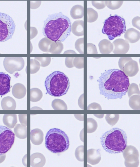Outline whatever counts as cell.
<instances>
[{
	"instance_id": "obj_19",
	"label": "cell",
	"mask_w": 140,
	"mask_h": 167,
	"mask_svg": "<svg viewBox=\"0 0 140 167\" xmlns=\"http://www.w3.org/2000/svg\"><path fill=\"white\" fill-rule=\"evenodd\" d=\"M1 105L4 110H14L16 107L15 100L11 97L7 96L3 98L1 100Z\"/></svg>"
},
{
	"instance_id": "obj_45",
	"label": "cell",
	"mask_w": 140,
	"mask_h": 167,
	"mask_svg": "<svg viewBox=\"0 0 140 167\" xmlns=\"http://www.w3.org/2000/svg\"><path fill=\"white\" fill-rule=\"evenodd\" d=\"M140 17L137 16L134 18L132 21V23L133 26L140 30Z\"/></svg>"
},
{
	"instance_id": "obj_44",
	"label": "cell",
	"mask_w": 140,
	"mask_h": 167,
	"mask_svg": "<svg viewBox=\"0 0 140 167\" xmlns=\"http://www.w3.org/2000/svg\"><path fill=\"white\" fill-rule=\"evenodd\" d=\"M74 58H66L65 63L66 66L68 68H71L73 67V61Z\"/></svg>"
},
{
	"instance_id": "obj_13",
	"label": "cell",
	"mask_w": 140,
	"mask_h": 167,
	"mask_svg": "<svg viewBox=\"0 0 140 167\" xmlns=\"http://www.w3.org/2000/svg\"><path fill=\"white\" fill-rule=\"evenodd\" d=\"M11 78L7 74L0 72V95H4L10 91Z\"/></svg>"
},
{
	"instance_id": "obj_27",
	"label": "cell",
	"mask_w": 140,
	"mask_h": 167,
	"mask_svg": "<svg viewBox=\"0 0 140 167\" xmlns=\"http://www.w3.org/2000/svg\"><path fill=\"white\" fill-rule=\"evenodd\" d=\"M51 106L53 109L56 110H66L68 109L65 102L59 99L54 100L52 101Z\"/></svg>"
},
{
	"instance_id": "obj_42",
	"label": "cell",
	"mask_w": 140,
	"mask_h": 167,
	"mask_svg": "<svg viewBox=\"0 0 140 167\" xmlns=\"http://www.w3.org/2000/svg\"><path fill=\"white\" fill-rule=\"evenodd\" d=\"M101 110L102 108L100 105L96 102H93L90 104L87 107V110Z\"/></svg>"
},
{
	"instance_id": "obj_16",
	"label": "cell",
	"mask_w": 140,
	"mask_h": 167,
	"mask_svg": "<svg viewBox=\"0 0 140 167\" xmlns=\"http://www.w3.org/2000/svg\"><path fill=\"white\" fill-rule=\"evenodd\" d=\"M140 32L133 28L128 29L124 34L126 40L131 43L138 41L140 39Z\"/></svg>"
},
{
	"instance_id": "obj_20",
	"label": "cell",
	"mask_w": 140,
	"mask_h": 167,
	"mask_svg": "<svg viewBox=\"0 0 140 167\" xmlns=\"http://www.w3.org/2000/svg\"><path fill=\"white\" fill-rule=\"evenodd\" d=\"M3 121L7 127L12 128L17 122V115L15 114H5L3 117Z\"/></svg>"
},
{
	"instance_id": "obj_6",
	"label": "cell",
	"mask_w": 140,
	"mask_h": 167,
	"mask_svg": "<svg viewBox=\"0 0 140 167\" xmlns=\"http://www.w3.org/2000/svg\"><path fill=\"white\" fill-rule=\"evenodd\" d=\"M126 30L125 19L115 15L110 16L105 20L102 32L107 35L110 40H112L120 36Z\"/></svg>"
},
{
	"instance_id": "obj_37",
	"label": "cell",
	"mask_w": 140,
	"mask_h": 167,
	"mask_svg": "<svg viewBox=\"0 0 140 167\" xmlns=\"http://www.w3.org/2000/svg\"><path fill=\"white\" fill-rule=\"evenodd\" d=\"M76 50L80 53H84V38L77 39L75 44Z\"/></svg>"
},
{
	"instance_id": "obj_35",
	"label": "cell",
	"mask_w": 140,
	"mask_h": 167,
	"mask_svg": "<svg viewBox=\"0 0 140 167\" xmlns=\"http://www.w3.org/2000/svg\"><path fill=\"white\" fill-rule=\"evenodd\" d=\"M75 155L76 159L79 161H84V146L80 145L76 149Z\"/></svg>"
},
{
	"instance_id": "obj_26",
	"label": "cell",
	"mask_w": 140,
	"mask_h": 167,
	"mask_svg": "<svg viewBox=\"0 0 140 167\" xmlns=\"http://www.w3.org/2000/svg\"><path fill=\"white\" fill-rule=\"evenodd\" d=\"M129 106L133 110H140V96L139 95H134L129 98Z\"/></svg>"
},
{
	"instance_id": "obj_8",
	"label": "cell",
	"mask_w": 140,
	"mask_h": 167,
	"mask_svg": "<svg viewBox=\"0 0 140 167\" xmlns=\"http://www.w3.org/2000/svg\"><path fill=\"white\" fill-rule=\"evenodd\" d=\"M15 137L14 133L11 129L0 126V154H5L11 149Z\"/></svg>"
},
{
	"instance_id": "obj_29",
	"label": "cell",
	"mask_w": 140,
	"mask_h": 167,
	"mask_svg": "<svg viewBox=\"0 0 140 167\" xmlns=\"http://www.w3.org/2000/svg\"><path fill=\"white\" fill-rule=\"evenodd\" d=\"M63 48V44L60 41H53L49 53H60Z\"/></svg>"
},
{
	"instance_id": "obj_5",
	"label": "cell",
	"mask_w": 140,
	"mask_h": 167,
	"mask_svg": "<svg viewBox=\"0 0 140 167\" xmlns=\"http://www.w3.org/2000/svg\"><path fill=\"white\" fill-rule=\"evenodd\" d=\"M45 145L47 149L54 153H59L67 150L70 143L69 138L63 131L57 128L50 129L45 137Z\"/></svg>"
},
{
	"instance_id": "obj_31",
	"label": "cell",
	"mask_w": 140,
	"mask_h": 167,
	"mask_svg": "<svg viewBox=\"0 0 140 167\" xmlns=\"http://www.w3.org/2000/svg\"><path fill=\"white\" fill-rule=\"evenodd\" d=\"M98 15L96 11L92 8L87 9V21L89 22H92L97 19Z\"/></svg>"
},
{
	"instance_id": "obj_23",
	"label": "cell",
	"mask_w": 140,
	"mask_h": 167,
	"mask_svg": "<svg viewBox=\"0 0 140 167\" xmlns=\"http://www.w3.org/2000/svg\"><path fill=\"white\" fill-rule=\"evenodd\" d=\"M14 131L15 135L19 138L24 139L27 137V128L25 126L17 124L15 126Z\"/></svg>"
},
{
	"instance_id": "obj_33",
	"label": "cell",
	"mask_w": 140,
	"mask_h": 167,
	"mask_svg": "<svg viewBox=\"0 0 140 167\" xmlns=\"http://www.w3.org/2000/svg\"><path fill=\"white\" fill-rule=\"evenodd\" d=\"M123 1H105L106 6L109 9L115 10L120 8L122 5Z\"/></svg>"
},
{
	"instance_id": "obj_21",
	"label": "cell",
	"mask_w": 140,
	"mask_h": 167,
	"mask_svg": "<svg viewBox=\"0 0 140 167\" xmlns=\"http://www.w3.org/2000/svg\"><path fill=\"white\" fill-rule=\"evenodd\" d=\"M71 31L75 35L80 36L84 35V21L77 20L75 21L71 26Z\"/></svg>"
},
{
	"instance_id": "obj_40",
	"label": "cell",
	"mask_w": 140,
	"mask_h": 167,
	"mask_svg": "<svg viewBox=\"0 0 140 167\" xmlns=\"http://www.w3.org/2000/svg\"><path fill=\"white\" fill-rule=\"evenodd\" d=\"M92 5L98 9H101L104 8L106 6L105 1H91Z\"/></svg>"
},
{
	"instance_id": "obj_1",
	"label": "cell",
	"mask_w": 140,
	"mask_h": 167,
	"mask_svg": "<svg viewBox=\"0 0 140 167\" xmlns=\"http://www.w3.org/2000/svg\"><path fill=\"white\" fill-rule=\"evenodd\" d=\"M100 94L108 99H121L129 85L128 77L121 70L110 69L102 74L97 80Z\"/></svg>"
},
{
	"instance_id": "obj_36",
	"label": "cell",
	"mask_w": 140,
	"mask_h": 167,
	"mask_svg": "<svg viewBox=\"0 0 140 167\" xmlns=\"http://www.w3.org/2000/svg\"><path fill=\"white\" fill-rule=\"evenodd\" d=\"M40 64L35 59L30 60V73L31 74L37 73L39 69Z\"/></svg>"
},
{
	"instance_id": "obj_38",
	"label": "cell",
	"mask_w": 140,
	"mask_h": 167,
	"mask_svg": "<svg viewBox=\"0 0 140 167\" xmlns=\"http://www.w3.org/2000/svg\"><path fill=\"white\" fill-rule=\"evenodd\" d=\"M34 59L39 63L41 66L45 67L48 66L50 63L51 58H35Z\"/></svg>"
},
{
	"instance_id": "obj_10",
	"label": "cell",
	"mask_w": 140,
	"mask_h": 167,
	"mask_svg": "<svg viewBox=\"0 0 140 167\" xmlns=\"http://www.w3.org/2000/svg\"><path fill=\"white\" fill-rule=\"evenodd\" d=\"M122 152L126 167H137L138 166L139 154L138 150L135 147L132 145L127 146Z\"/></svg>"
},
{
	"instance_id": "obj_7",
	"label": "cell",
	"mask_w": 140,
	"mask_h": 167,
	"mask_svg": "<svg viewBox=\"0 0 140 167\" xmlns=\"http://www.w3.org/2000/svg\"><path fill=\"white\" fill-rule=\"evenodd\" d=\"M14 22L8 15L0 13V42L11 39L15 29Z\"/></svg>"
},
{
	"instance_id": "obj_3",
	"label": "cell",
	"mask_w": 140,
	"mask_h": 167,
	"mask_svg": "<svg viewBox=\"0 0 140 167\" xmlns=\"http://www.w3.org/2000/svg\"><path fill=\"white\" fill-rule=\"evenodd\" d=\"M100 139L102 147L109 153L122 152L127 146L126 133L123 130L117 128L107 131Z\"/></svg>"
},
{
	"instance_id": "obj_12",
	"label": "cell",
	"mask_w": 140,
	"mask_h": 167,
	"mask_svg": "<svg viewBox=\"0 0 140 167\" xmlns=\"http://www.w3.org/2000/svg\"><path fill=\"white\" fill-rule=\"evenodd\" d=\"M113 46V52L114 53H126L128 51L129 45L126 40L118 39L112 43Z\"/></svg>"
},
{
	"instance_id": "obj_41",
	"label": "cell",
	"mask_w": 140,
	"mask_h": 167,
	"mask_svg": "<svg viewBox=\"0 0 140 167\" xmlns=\"http://www.w3.org/2000/svg\"><path fill=\"white\" fill-rule=\"evenodd\" d=\"M87 53H97L98 52L95 45L91 43L87 44Z\"/></svg>"
},
{
	"instance_id": "obj_25",
	"label": "cell",
	"mask_w": 140,
	"mask_h": 167,
	"mask_svg": "<svg viewBox=\"0 0 140 167\" xmlns=\"http://www.w3.org/2000/svg\"><path fill=\"white\" fill-rule=\"evenodd\" d=\"M53 41L46 37L42 39L39 41L38 46L40 49L43 52H49Z\"/></svg>"
},
{
	"instance_id": "obj_4",
	"label": "cell",
	"mask_w": 140,
	"mask_h": 167,
	"mask_svg": "<svg viewBox=\"0 0 140 167\" xmlns=\"http://www.w3.org/2000/svg\"><path fill=\"white\" fill-rule=\"evenodd\" d=\"M44 85L47 93L54 97H59L67 93L70 87V81L63 73L55 71L47 77Z\"/></svg>"
},
{
	"instance_id": "obj_24",
	"label": "cell",
	"mask_w": 140,
	"mask_h": 167,
	"mask_svg": "<svg viewBox=\"0 0 140 167\" xmlns=\"http://www.w3.org/2000/svg\"><path fill=\"white\" fill-rule=\"evenodd\" d=\"M70 15L74 19L82 18L84 15L83 7L79 5L74 6L70 10Z\"/></svg>"
},
{
	"instance_id": "obj_39",
	"label": "cell",
	"mask_w": 140,
	"mask_h": 167,
	"mask_svg": "<svg viewBox=\"0 0 140 167\" xmlns=\"http://www.w3.org/2000/svg\"><path fill=\"white\" fill-rule=\"evenodd\" d=\"M74 66L78 69L84 67V58H74L73 61Z\"/></svg>"
},
{
	"instance_id": "obj_47",
	"label": "cell",
	"mask_w": 140,
	"mask_h": 167,
	"mask_svg": "<svg viewBox=\"0 0 140 167\" xmlns=\"http://www.w3.org/2000/svg\"><path fill=\"white\" fill-rule=\"evenodd\" d=\"M78 104L79 107L83 109V94L79 97L78 100Z\"/></svg>"
},
{
	"instance_id": "obj_17",
	"label": "cell",
	"mask_w": 140,
	"mask_h": 167,
	"mask_svg": "<svg viewBox=\"0 0 140 167\" xmlns=\"http://www.w3.org/2000/svg\"><path fill=\"white\" fill-rule=\"evenodd\" d=\"M44 134L39 129L35 128L31 131L30 132L31 141L33 144L39 145L43 142Z\"/></svg>"
},
{
	"instance_id": "obj_32",
	"label": "cell",
	"mask_w": 140,
	"mask_h": 167,
	"mask_svg": "<svg viewBox=\"0 0 140 167\" xmlns=\"http://www.w3.org/2000/svg\"><path fill=\"white\" fill-rule=\"evenodd\" d=\"M119 118V114H106L105 119L108 124L113 126L118 122Z\"/></svg>"
},
{
	"instance_id": "obj_28",
	"label": "cell",
	"mask_w": 140,
	"mask_h": 167,
	"mask_svg": "<svg viewBox=\"0 0 140 167\" xmlns=\"http://www.w3.org/2000/svg\"><path fill=\"white\" fill-rule=\"evenodd\" d=\"M43 93L41 91L37 88H33L30 90V101L37 102L42 98Z\"/></svg>"
},
{
	"instance_id": "obj_22",
	"label": "cell",
	"mask_w": 140,
	"mask_h": 167,
	"mask_svg": "<svg viewBox=\"0 0 140 167\" xmlns=\"http://www.w3.org/2000/svg\"><path fill=\"white\" fill-rule=\"evenodd\" d=\"M98 46L101 53H110L113 49L112 43L106 39H103L100 41Z\"/></svg>"
},
{
	"instance_id": "obj_48",
	"label": "cell",
	"mask_w": 140,
	"mask_h": 167,
	"mask_svg": "<svg viewBox=\"0 0 140 167\" xmlns=\"http://www.w3.org/2000/svg\"><path fill=\"white\" fill-rule=\"evenodd\" d=\"M37 29L34 27H31V39H32L33 38L35 37V36L37 35V32H34Z\"/></svg>"
},
{
	"instance_id": "obj_34",
	"label": "cell",
	"mask_w": 140,
	"mask_h": 167,
	"mask_svg": "<svg viewBox=\"0 0 140 167\" xmlns=\"http://www.w3.org/2000/svg\"><path fill=\"white\" fill-rule=\"evenodd\" d=\"M127 94L129 98L134 94L139 95L140 91L138 85L135 83L131 84L128 87Z\"/></svg>"
},
{
	"instance_id": "obj_46",
	"label": "cell",
	"mask_w": 140,
	"mask_h": 167,
	"mask_svg": "<svg viewBox=\"0 0 140 167\" xmlns=\"http://www.w3.org/2000/svg\"><path fill=\"white\" fill-rule=\"evenodd\" d=\"M31 1V8L32 9H36L38 8L40 6L41 1Z\"/></svg>"
},
{
	"instance_id": "obj_49",
	"label": "cell",
	"mask_w": 140,
	"mask_h": 167,
	"mask_svg": "<svg viewBox=\"0 0 140 167\" xmlns=\"http://www.w3.org/2000/svg\"><path fill=\"white\" fill-rule=\"evenodd\" d=\"M6 157L5 154H0V163L3 162L5 160Z\"/></svg>"
},
{
	"instance_id": "obj_11",
	"label": "cell",
	"mask_w": 140,
	"mask_h": 167,
	"mask_svg": "<svg viewBox=\"0 0 140 167\" xmlns=\"http://www.w3.org/2000/svg\"><path fill=\"white\" fill-rule=\"evenodd\" d=\"M3 65L5 70L10 74L20 71L23 68L25 62L22 58H5Z\"/></svg>"
},
{
	"instance_id": "obj_50",
	"label": "cell",
	"mask_w": 140,
	"mask_h": 167,
	"mask_svg": "<svg viewBox=\"0 0 140 167\" xmlns=\"http://www.w3.org/2000/svg\"><path fill=\"white\" fill-rule=\"evenodd\" d=\"M64 53H76L73 50H69L64 52Z\"/></svg>"
},
{
	"instance_id": "obj_14",
	"label": "cell",
	"mask_w": 140,
	"mask_h": 167,
	"mask_svg": "<svg viewBox=\"0 0 140 167\" xmlns=\"http://www.w3.org/2000/svg\"><path fill=\"white\" fill-rule=\"evenodd\" d=\"M101 149H91L87 151V162L94 165L98 163L101 159Z\"/></svg>"
},
{
	"instance_id": "obj_9",
	"label": "cell",
	"mask_w": 140,
	"mask_h": 167,
	"mask_svg": "<svg viewBox=\"0 0 140 167\" xmlns=\"http://www.w3.org/2000/svg\"><path fill=\"white\" fill-rule=\"evenodd\" d=\"M118 65L121 70L128 76H135L139 70L137 62L131 58H120L118 61Z\"/></svg>"
},
{
	"instance_id": "obj_30",
	"label": "cell",
	"mask_w": 140,
	"mask_h": 167,
	"mask_svg": "<svg viewBox=\"0 0 140 167\" xmlns=\"http://www.w3.org/2000/svg\"><path fill=\"white\" fill-rule=\"evenodd\" d=\"M97 127V123L95 120L91 118L87 119V133L94 132L96 130Z\"/></svg>"
},
{
	"instance_id": "obj_43",
	"label": "cell",
	"mask_w": 140,
	"mask_h": 167,
	"mask_svg": "<svg viewBox=\"0 0 140 167\" xmlns=\"http://www.w3.org/2000/svg\"><path fill=\"white\" fill-rule=\"evenodd\" d=\"M19 119L21 124L27 126V114H18Z\"/></svg>"
},
{
	"instance_id": "obj_18",
	"label": "cell",
	"mask_w": 140,
	"mask_h": 167,
	"mask_svg": "<svg viewBox=\"0 0 140 167\" xmlns=\"http://www.w3.org/2000/svg\"><path fill=\"white\" fill-rule=\"evenodd\" d=\"M27 90L25 86L20 83L14 84L12 88L13 95L17 99H21L25 95Z\"/></svg>"
},
{
	"instance_id": "obj_2",
	"label": "cell",
	"mask_w": 140,
	"mask_h": 167,
	"mask_svg": "<svg viewBox=\"0 0 140 167\" xmlns=\"http://www.w3.org/2000/svg\"><path fill=\"white\" fill-rule=\"evenodd\" d=\"M44 23L43 34L53 41L63 42L70 34V21L61 12L49 15Z\"/></svg>"
},
{
	"instance_id": "obj_15",
	"label": "cell",
	"mask_w": 140,
	"mask_h": 167,
	"mask_svg": "<svg viewBox=\"0 0 140 167\" xmlns=\"http://www.w3.org/2000/svg\"><path fill=\"white\" fill-rule=\"evenodd\" d=\"M46 163L45 156L42 154L36 152L32 154L30 156V165L32 167L43 166Z\"/></svg>"
}]
</instances>
